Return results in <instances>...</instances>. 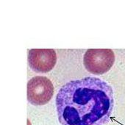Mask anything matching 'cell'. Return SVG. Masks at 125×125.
Returning a JSON list of instances; mask_svg holds the SVG:
<instances>
[{"instance_id":"277c9868","label":"cell","mask_w":125,"mask_h":125,"mask_svg":"<svg viewBox=\"0 0 125 125\" xmlns=\"http://www.w3.org/2000/svg\"><path fill=\"white\" fill-rule=\"evenodd\" d=\"M56 62L57 54L52 49H32L29 51V66L35 72H50L54 67Z\"/></svg>"},{"instance_id":"3957f363","label":"cell","mask_w":125,"mask_h":125,"mask_svg":"<svg viewBox=\"0 0 125 125\" xmlns=\"http://www.w3.org/2000/svg\"><path fill=\"white\" fill-rule=\"evenodd\" d=\"M54 86L50 80L46 77H32L27 84V99L33 105H44L52 98Z\"/></svg>"},{"instance_id":"7a4b0ae2","label":"cell","mask_w":125,"mask_h":125,"mask_svg":"<svg viewBox=\"0 0 125 125\" xmlns=\"http://www.w3.org/2000/svg\"><path fill=\"white\" fill-rule=\"evenodd\" d=\"M115 62V54L110 49H89L83 56L86 70L96 75L107 72Z\"/></svg>"},{"instance_id":"6da1fadb","label":"cell","mask_w":125,"mask_h":125,"mask_svg":"<svg viewBox=\"0 0 125 125\" xmlns=\"http://www.w3.org/2000/svg\"><path fill=\"white\" fill-rule=\"evenodd\" d=\"M55 104L62 125H104L113 110V91L97 77L72 80L59 90Z\"/></svg>"}]
</instances>
